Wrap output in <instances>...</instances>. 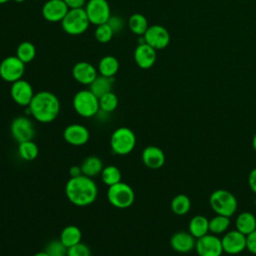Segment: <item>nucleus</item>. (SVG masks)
I'll return each instance as SVG.
<instances>
[{
    "label": "nucleus",
    "mask_w": 256,
    "mask_h": 256,
    "mask_svg": "<svg viewBox=\"0 0 256 256\" xmlns=\"http://www.w3.org/2000/svg\"><path fill=\"white\" fill-rule=\"evenodd\" d=\"M90 24L88 16L84 8L69 9L61 25L63 30L69 35H80L86 32Z\"/></svg>",
    "instance_id": "nucleus-5"
},
{
    "label": "nucleus",
    "mask_w": 256,
    "mask_h": 256,
    "mask_svg": "<svg viewBox=\"0 0 256 256\" xmlns=\"http://www.w3.org/2000/svg\"><path fill=\"white\" fill-rule=\"evenodd\" d=\"M8 1H10V0H0V4H4V3L8 2Z\"/></svg>",
    "instance_id": "nucleus-44"
},
{
    "label": "nucleus",
    "mask_w": 256,
    "mask_h": 256,
    "mask_svg": "<svg viewBox=\"0 0 256 256\" xmlns=\"http://www.w3.org/2000/svg\"><path fill=\"white\" fill-rule=\"evenodd\" d=\"M235 229L244 235H248L256 229V217L248 211L241 212L235 220Z\"/></svg>",
    "instance_id": "nucleus-21"
},
{
    "label": "nucleus",
    "mask_w": 256,
    "mask_h": 256,
    "mask_svg": "<svg viewBox=\"0 0 256 256\" xmlns=\"http://www.w3.org/2000/svg\"><path fill=\"white\" fill-rule=\"evenodd\" d=\"M118 106V98L115 93L112 91L104 94L99 98V107L100 110L106 112V113H111L113 112Z\"/></svg>",
    "instance_id": "nucleus-33"
},
{
    "label": "nucleus",
    "mask_w": 256,
    "mask_h": 256,
    "mask_svg": "<svg viewBox=\"0 0 256 256\" xmlns=\"http://www.w3.org/2000/svg\"><path fill=\"white\" fill-rule=\"evenodd\" d=\"M67 256H91V251L86 244L79 242L68 248Z\"/></svg>",
    "instance_id": "nucleus-36"
},
{
    "label": "nucleus",
    "mask_w": 256,
    "mask_h": 256,
    "mask_svg": "<svg viewBox=\"0 0 256 256\" xmlns=\"http://www.w3.org/2000/svg\"><path fill=\"white\" fill-rule=\"evenodd\" d=\"M107 199L112 206L119 209H125L134 203L135 194L130 185L120 181L112 186H109L107 191Z\"/></svg>",
    "instance_id": "nucleus-7"
},
{
    "label": "nucleus",
    "mask_w": 256,
    "mask_h": 256,
    "mask_svg": "<svg viewBox=\"0 0 256 256\" xmlns=\"http://www.w3.org/2000/svg\"><path fill=\"white\" fill-rule=\"evenodd\" d=\"M252 147H253V149H254L255 152H256V133L254 134V136H253V138H252Z\"/></svg>",
    "instance_id": "nucleus-42"
},
{
    "label": "nucleus",
    "mask_w": 256,
    "mask_h": 256,
    "mask_svg": "<svg viewBox=\"0 0 256 256\" xmlns=\"http://www.w3.org/2000/svg\"><path fill=\"white\" fill-rule=\"evenodd\" d=\"M113 77H106L103 75H98L95 80L89 85V90L98 98L104 94L112 91Z\"/></svg>",
    "instance_id": "nucleus-24"
},
{
    "label": "nucleus",
    "mask_w": 256,
    "mask_h": 256,
    "mask_svg": "<svg viewBox=\"0 0 256 256\" xmlns=\"http://www.w3.org/2000/svg\"><path fill=\"white\" fill-rule=\"evenodd\" d=\"M223 252L229 255H237L246 249V235L234 229L224 233L221 238Z\"/></svg>",
    "instance_id": "nucleus-12"
},
{
    "label": "nucleus",
    "mask_w": 256,
    "mask_h": 256,
    "mask_svg": "<svg viewBox=\"0 0 256 256\" xmlns=\"http://www.w3.org/2000/svg\"><path fill=\"white\" fill-rule=\"evenodd\" d=\"M171 210L174 214L183 216L186 215L191 208V200L185 194H177L171 200Z\"/></svg>",
    "instance_id": "nucleus-27"
},
{
    "label": "nucleus",
    "mask_w": 256,
    "mask_h": 256,
    "mask_svg": "<svg viewBox=\"0 0 256 256\" xmlns=\"http://www.w3.org/2000/svg\"><path fill=\"white\" fill-rule=\"evenodd\" d=\"M34 256H49L45 251H40L38 253H36Z\"/></svg>",
    "instance_id": "nucleus-43"
},
{
    "label": "nucleus",
    "mask_w": 256,
    "mask_h": 256,
    "mask_svg": "<svg viewBox=\"0 0 256 256\" xmlns=\"http://www.w3.org/2000/svg\"><path fill=\"white\" fill-rule=\"evenodd\" d=\"M30 115L41 123H49L55 120L60 112L58 97L49 91H39L34 94L27 106Z\"/></svg>",
    "instance_id": "nucleus-2"
},
{
    "label": "nucleus",
    "mask_w": 256,
    "mask_h": 256,
    "mask_svg": "<svg viewBox=\"0 0 256 256\" xmlns=\"http://www.w3.org/2000/svg\"><path fill=\"white\" fill-rule=\"evenodd\" d=\"M209 203L215 214L224 215L227 217L234 215L238 206L235 195L230 191L222 188L216 189L211 193L209 197Z\"/></svg>",
    "instance_id": "nucleus-3"
},
{
    "label": "nucleus",
    "mask_w": 256,
    "mask_h": 256,
    "mask_svg": "<svg viewBox=\"0 0 256 256\" xmlns=\"http://www.w3.org/2000/svg\"><path fill=\"white\" fill-rule=\"evenodd\" d=\"M121 177H122V175H121L119 168H117L116 166H113V165L104 167L101 172L102 181L107 186H112V185L120 182Z\"/></svg>",
    "instance_id": "nucleus-32"
},
{
    "label": "nucleus",
    "mask_w": 256,
    "mask_h": 256,
    "mask_svg": "<svg viewBox=\"0 0 256 256\" xmlns=\"http://www.w3.org/2000/svg\"><path fill=\"white\" fill-rule=\"evenodd\" d=\"M107 23L112 28L114 33L120 32L123 29V27H124L123 19L121 17H119V16H116V15H111L109 20L107 21Z\"/></svg>",
    "instance_id": "nucleus-37"
},
{
    "label": "nucleus",
    "mask_w": 256,
    "mask_h": 256,
    "mask_svg": "<svg viewBox=\"0 0 256 256\" xmlns=\"http://www.w3.org/2000/svg\"><path fill=\"white\" fill-rule=\"evenodd\" d=\"M68 11L63 0H48L42 7V16L49 22H61Z\"/></svg>",
    "instance_id": "nucleus-15"
},
{
    "label": "nucleus",
    "mask_w": 256,
    "mask_h": 256,
    "mask_svg": "<svg viewBox=\"0 0 256 256\" xmlns=\"http://www.w3.org/2000/svg\"><path fill=\"white\" fill-rule=\"evenodd\" d=\"M113 35H114V32L108 23L100 24L96 27L95 39L100 43L109 42L112 39Z\"/></svg>",
    "instance_id": "nucleus-34"
},
{
    "label": "nucleus",
    "mask_w": 256,
    "mask_h": 256,
    "mask_svg": "<svg viewBox=\"0 0 256 256\" xmlns=\"http://www.w3.org/2000/svg\"><path fill=\"white\" fill-rule=\"evenodd\" d=\"M254 203H255V206H256V198H255V200H254Z\"/></svg>",
    "instance_id": "nucleus-46"
},
{
    "label": "nucleus",
    "mask_w": 256,
    "mask_h": 256,
    "mask_svg": "<svg viewBox=\"0 0 256 256\" xmlns=\"http://www.w3.org/2000/svg\"><path fill=\"white\" fill-rule=\"evenodd\" d=\"M38 146L32 140L19 143L18 154L25 161H32L38 156Z\"/></svg>",
    "instance_id": "nucleus-31"
},
{
    "label": "nucleus",
    "mask_w": 256,
    "mask_h": 256,
    "mask_svg": "<svg viewBox=\"0 0 256 256\" xmlns=\"http://www.w3.org/2000/svg\"><path fill=\"white\" fill-rule=\"evenodd\" d=\"M188 231L196 238H200L209 233V219L203 215H195L188 224Z\"/></svg>",
    "instance_id": "nucleus-22"
},
{
    "label": "nucleus",
    "mask_w": 256,
    "mask_h": 256,
    "mask_svg": "<svg viewBox=\"0 0 256 256\" xmlns=\"http://www.w3.org/2000/svg\"><path fill=\"white\" fill-rule=\"evenodd\" d=\"M72 76L78 83L83 85H90L98 76V74L97 69L91 63L81 61L73 66Z\"/></svg>",
    "instance_id": "nucleus-19"
},
{
    "label": "nucleus",
    "mask_w": 256,
    "mask_h": 256,
    "mask_svg": "<svg viewBox=\"0 0 256 256\" xmlns=\"http://www.w3.org/2000/svg\"><path fill=\"white\" fill-rule=\"evenodd\" d=\"M68 248L61 242V240L50 241L45 248V252L49 256H67Z\"/></svg>",
    "instance_id": "nucleus-35"
},
{
    "label": "nucleus",
    "mask_w": 256,
    "mask_h": 256,
    "mask_svg": "<svg viewBox=\"0 0 256 256\" xmlns=\"http://www.w3.org/2000/svg\"><path fill=\"white\" fill-rule=\"evenodd\" d=\"M81 230L75 225H68L61 231L60 240L67 247H71L79 242H81Z\"/></svg>",
    "instance_id": "nucleus-26"
},
{
    "label": "nucleus",
    "mask_w": 256,
    "mask_h": 256,
    "mask_svg": "<svg viewBox=\"0 0 256 256\" xmlns=\"http://www.w3.org/2000/svg\"><path fill=\"white\" fill-rule=\"evenodd\" d=\"M246 249L256 255V229L246 236Z\"/></svg>",
    "instance_id": "nucleus-38"
},
{
    "label": "nucleus",
    "mask_w": 256,
    "mask_h": 256,
    "mask_svg": "<svg viewBox=\"0 0 256 256\" xmlns=\"http://www.w3.org/2000/svg\"><path fill=\"white\" fill-rule=\"evenodd\" d=\"M136 145V136L134 132L127 127H119L113 131L110 138L112 151L118 155L129 154Z\"/></svg>",
    "instance_id": "nucleus-6"
},
{
    "label": "nucleus",
    "mask_w": 256,
    "mask_h": 256,
    "mask_svg": "<svg viewBox=\"0 0 256 256\" xmlns=\"http://www.w3.org/2000/svg\"><path fill=\"white\" fill-rule=\"evenodd\" d=\"M64 140L74 146H81L88 142L90 134L88 129L81 124H70L63 131Z\"/></svg>",
    "instance_id": "nucleus-16"
},
{
    "label": "nucleus",
    "mask_w": 256,
    "mask_h": 256,
    "mask_svg": "<svg viewBox=\"0 0 256 256\" xmlns=\"http://www.w3.org/2000/svg\"><path fill=\"white\" fill-rule=\"evenodd\" d=\"M143 37L145 43L150 45L155 50L166 48L170 42V34L167 29L158 24L149 26Z\"/></svg>",
    "instance_id": "nucleus-13"
},
{
    "label": "nucleus",
    "mask_w": 256,
    "mask_h": 256,
    "mask_svg": "<svg viewBox=\"0 0 256 256\" xmlns=\"http://www.w3.org/2000/svg\"><path fill=\"white\" fill-rule=\"evenodd\" d=\"M195 251L198 256H221L224 253L221 238L212 233L196 239Z\"/></svg>",
    "instance_id": "nucleus-10"
},
{
    "label": "nucleus",
    "mask_w": 256,
    "mask_h": 256,
    "mask_svg": "<svg viewBox=\"0 0 256 256\" xmlns=\"http://www.w3.org/2000/svg\"><path fill=\"white\" fill-rule=\"evenodd\" d=\"M80 167L83 175L88 177H95L101 174L103 170V162L99 157L91 155L83 160Z\"/></svg>",
    "instance_id": "nucleus-23"
},
{
    "label": "nucleus",
    "mask_w": 256,
    "mask_h": 256,
    "mask_svg": "<svg viewBox=\"0 0 256 256\" xmlns=\"http://www.w3.org/2000/svg\"><path fill=\"white\" fill-rule=\"evenodd\" d=\"M25 72V63L22 62L16 55L7 56L0 63V77L6 81L13 83L19 79Z\"/></svg>",
    "instance_id": "nucleus-8"
},
{
    "label": "nucleus",
    "mask_w": 256,
    "mask_h": 256,
    "mask_svg": "<svg viewBox=\"0 0 256 256\" xmlns=\"http://www.w3.org/2000/svg\"><path fill=\"white\" fill-rule=\"evenodd\" d=\"M128 26H129L130 30L138 36H143L149 27L147 18L143 14H140V13L132 14L129 17Z\"/></svg>",
    "instance_id": "nucleus-28"
},
{
    "label": "nucleus",
    "mask_w": 256,
    "mask_h": 256,
    "mask_svg": "<svg viewBox=\"0 0 256 256\" xmlns=\"http://www.w3.org/2000/svg\"><path fill=\"white\" fill-rule=\"evenodd\" d=\"M15 2H17V3H22V2H24L25 0H14Z\"/></svg>",
    "instance_id": "nucleus-45"
},
{
    "label": "nucleus",
    "mask_w": 256,
    "mask_h": 256,
    "mask_svg": "<svg viewBox=\"0 0 256 256\" xmlns=\"http://www.w3.org/2000/svg\"><path fill=\"white\" fill-rule=\"evenodd\" d=\"M248 185L250 189L256 194V167L253 168L248 175Z\"/></svg>",
    "instance_id": "nucleus-39"
},
{
    "label": "nucleus",
    "mask_w": 256,
    "mask_h": 256,
    "mask_svg": "<svg viewBox=\"0 0 256 256\" xmlns=\"http://www.w3.org/2000/svg\"><path fill=\"white\" fill-rule=\"evenodd\" d=\"M73 108L76 113L84 118H91L97 115L99 107V98L89 89L80 90L73 97Z\"/></svg>",
    "instance_id": "nucleus-4"
},
{
    "label": "nucleus",
    "mask_w": 256,
    "mask_h": 256,
    "mask_svg": "<svg viewBox=\"0 0 256 256\" xmlns=\"http://www.w3.org/2000/svg\"><path fill=\"white\" fill-rule=\"evenodd\" d=\"M154 48H152L147 43L138 44L134 51V60L138 67L142 69H149L151 68L157 58V54Z\"/></svg>",
    "instance_id": "nucleus-18"
},
{
    "label": "nucleus",
    "mask_w": 256,
    "mask_h": 256,
    "mask_svg": "<svg viewBox=\"0 0 256 256\" xmlns=\"http://www.w3.org/2000/svg\"><path fill=\"white\" fill-rule=\"evenodd\" d=\"M230 223V217L216 214L214 217L209 219V232L215 235L224 234L227 232Z\"/></svg>",
    "instance_id": "nucleus-29"
},
{
    "label": "nucleus",
    "mask_w": 256,
    "mask_h": 256,
    "mask_svg": "<svg viewBox=\"0 0 256 256\" xmlns=\"http://www.w3.org/2000/svg\"><path fill=\"white\" fill-rule=\"evenodd\" d=\"M65 194L68 200L76 206H88L92 204L98 194L96 183L91 177L80 175L71 177L65 186Z\"/></svg>",
    "instance_id": "nucleus-1"
},
{
    "label": "nucleus",
    "mask_w": 256,
    "mask_h": 256,
    "mask_svg": "<svg viewBox=\"0 0 256 256\" xmlns=\"http://www.w3.org/2000/svg\"><path fill=\"white\" fill-rule=\"evenodd\" d=\"M84 9L90 23L96 26L107 23L111 16L110 6L107 0H89Z\"/></svg>",
    "instance_id": "nucleus-9"
},
{
    "label": "nucleus",
    "mask_w": 256,
    "mask_h": 256,
    "mask_svg": "<svg viewBox=\"0 0 256 256\" xmlns=\"http://www.w3.org/2000/svg\"><path fill=\"white\" fill-rule=\"evenodd\" d=\"M12 137L19 143L32 140L35 136V128L32 121L26 116L16 117L10 126Z\"/></svg>",
    "instance_id": "nucleus-11"
},
{
    "label": "nucleus",
    "mask_w": 256,
    "mask_h": 256,
    "mask_svg": "<svg viewBox=\"0 0 256 256\" xmlns=\"http://www.w3.org/2000/svg\"><path fill=\"white\" fill-rule=\"evenodd\" d=\"M119 70V61L112 55L102 57L98 63V71L100 75L106 77H114Z\"/></svg>",
    "instance_id": "nucleus-25"
},
{
    "label": "nucleus",
    "mask_w": 256,
    "mask_h": 256,
    "mask_svg": "<svg viewBox=\"0 0 256 256\" xmlns=\"http://www.w3.org/2000/svg\"><path fill=\"white\" fill-rule=\"evenodd\" d=\"M196 238L188 231H178L171 236L170 245L178 253H189L195 249Z\"/></svg>",
    "instance_id": "nucleus-17"
},
{
    "label": "nucleus",
    "mask_w": 256,
    "mask_h": 256,
    "mask_svg": "<svg viewBox=\"0 0 256 256\" xmlns=\"http://www.w3.org/2000/svg\"><path fill=\"white\" fill-rule=\"evenodd\" d=\"M69 173H70V176L71 177H77V176H80L82 175V170H81V167L80 166H72L69 170Z\"/></svg>",
    "instance_id": "nucleus-41"
},
{
    "label": "nucleus",
    "mask_w": 256,
    "mask_h": 256,
    "mask_svg": "<svg viewBox=\"0 0 256 256\" xmlns=\"http://www.w3.org/2000/svg\"><path fill=\"white\" fill-rule=\"evenodd\" d=\"M10 94L15 103L27 107L34 96V91L28 81L19 79L12 83Z\"/></svg>",
    "instance_id": "nucleus-14"
},
{
    "label": "nucleus",
    "mask_w": 256,
    "mask_h": 256,
    "mask_svg": "<svg viewBox=\"0 0 256 256\" xmlns=\"http://www.w3.org/2000/svg\"><path fill=\"white\" fill-rule=\"evenodd\" d=\"M63 1L66 3L69 9L82 8L86 3V0H63Z\"/></svg>",
    "instance_id": "nucleus-40"
},
{
    "label": "nucleus",
    "mask_w": 256,
    "mask_h": 256,
    "mask_svg": "<svg viewBox=\"0 0 256 256\" xmlns=\"http://www.w3.org/2000/svg\"><path fill=\"white\" fill-rule=\"evenodd\" d=\"M142 161L144 165L150 169H159L165 163V154L163 150L157 146H147L142 152Z\"/></svg>",
    "instance_id": "nucleus-20"
},
{
    "label": "nucleus",
    "mask_w": 256,
    "mask_h": 256,
    "mask_svg": "<svg viewBox=\"0 0 256 256\" xmlns=\"http://www.w3.org/2000/svg\"><path fill=\"white\" fill-rule=\"evenodd\" d=\"M16 56L25 64L31 62L36 56V48L29 41L21 42L16 49Z\"/></svg>",
    "instance_id": "nucleus-30"
}]
</instances>
